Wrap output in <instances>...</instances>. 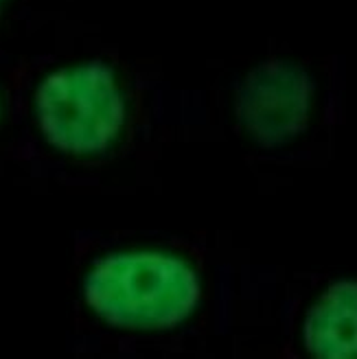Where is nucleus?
<instances>
[{
  "mask_svg": "<svg viewBox=\"0 0 357 359\" xmlns=\"http://www.w3.org/2000/svg\"><path fill=\"white\" fill-rule=\"evenodd\" d=\"M40 130L66 154H99L119 136L125 103L108 66L99 62L48 75L35 95Z\"/></svg>",
  "mask_w": 357,
  "mask_h": 359,
  "instance_id": "2",
  "label": "nucleus"
},
{
  "mask_svg": "<svg viewBox=\"0 0 357 359\" xmlns=\"http://www.w3.org/2000/svg\"><path fill=\"white\" fill-rule=\"evenodd\" d=\"M3 5H5V0H0V15H3Z\"/></svg>",
  "mask_w": 357,
  "mask_h": 359,
  "instance_id": "5",
  "label": "nucleus"
},
{
  "mask_svg": "<svg viewBox=\"0 0 357 359\" xmlns=\"http://www.w3.org/2000/svg\"><path fill=\"white\" fill-rule=\"evenodd\" d=\"M314 86L300 66L283 60L265 62L245 77L237 95L243 130L261 145H283L307 128Z\"/></svg>",
  "mask_w": 357,
  "mask_h": 359,
  "instance_id": "3",
  "label": "nucleus"
},
{
  "mask_svg": "<svg viewBox=\"0 0 357 359\" xmlns=\"http://www.w3.org/2000/svg\"><path fill=\"white\" fill-rule=\"evenodd\" d=\"M83 294L88 307L110 327L167 331L198 307L202 285L182 259L163 252H123L95 265Z\"/></svg>",
  "mask_w": 357,
  "mask_h": 359,
  "instance_id": "1",
  "label": "nucleus"
},
{
  "mask_svg": "<svg viewBox=\"0 0 357 359\" xmlns=\"http://www.w3.org/2000/svg\"><path fill=\"white\" fill-rule=\"evenodd\" d=\"M302 344L318 359L357 357V280H337L320 296L302 325Z\"/></svg>",
  "mask_w": 357,
  "mask_h": 359,
  "instance_id": "4",
  "label": "nucleus"
}]
</instances>
